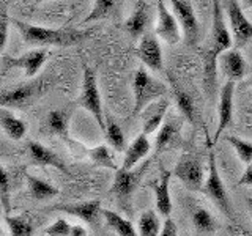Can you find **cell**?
Segmentation results:
<instances>
[{
    "mask_svg": "<svg viewBox=\"0 0 252 236\" xmlns=\"http://www.w3.org/2000/svg\"><path fill=\"white\" fill-rule=\"evenodd\" d=\"M233 44V36L227 30L224 22V13L220 0H213V24L210 31V41L203 49V87L207 96L211 99L216 88V71L218 60L230 51Z\"/></svg>",
    "mask_w": 252,
    "mask_h": 236,
    "instance_id": "obj_1",
    "label": "cell"
},
{
    "mask_svg": "<svg viewBox=\"0 0 252 236\" xmlns=\"http://www.w3.org/2000/svg\"><path fill=\"white\" fill-rule=\"evenodd\" d=\"M18 30L21 31L22 41L30 46H55V47H69L82 43L93 30H79V29H47L41 26L24 22L19 19H11Z\"/></svg>",
    "mask_w": 252,
    "mask_h": 236,
    "instance_id": "obj_2",
    "label": "cell"
},
{
    "mask_svg": "<svg viewBox=\"0 0 252 236\" xmlns=\"http://www.w3.org/2000/svg\"><path fill=\"white\" fill-rule=\"evenodd\" d=\"M132 91H134L132 115L137 117L150 104H153V102L159 99H164V94L167 93V87L150 74L144 65H140L136 69V73H134Z\"/></svg>",
    "mask_w": 252,
    "mask_h": 236,
    "instance_id": "obj_3",
    "label": "cell"
},
{
    "mask_svg": "<svg viewBox=\"0 0 252 236\" xmlns=\"http://www.w3.org/2000/svg\"><path fill=\"white\" fill-rule=\"evenodd\" d=\"M203 192L208 195V199L216 205V206L224 212V214L233 220V208H232V202L228 192L225 191L224 181L219 175V169H218V161H216V154L215 149H210V156H208V175L205 179L203 184Z\"/></svg>",
    "mask_w": 252,
    "mask_h": 236,
    "instance_id": "obj_4",
    "label": "cell"
},
{
    "mask_svg": "<svg viewBox=\"0 0 252 236\" xmlns=\"http://www.w3.org/2000/svg\"><path fill=\"white\" fill-rule=\"evenodd\" d=\"M79 106L84 107L85 110H89L93 115L94 121H96L101 128V131L106 132V117H104V110H102L96 73H94L93 68H89V66H85L84 69V81H82L81 96H79Z\"/></svg>",
    "mask_w": 252,
    "mask_h": 236,
    "instance_id": "obj_5",
    "label": "cell"
},
{
    "mask_svg": "<svg viewBox=\"0 0 252 236\" xmlns=\"http://www.w3.org/2000/svg\"><path fill=\"white\" fill-rule=\"evenodd\" d=\"M148 165H150V161H145L140 167H136L132 170L118 169L115 172V178H114L112 187H110V194L117 197V200L122 206H126V205L129 206L131 195L140 184V181L144 178Z\"/></svg>",
    "mask_w": 252,
    "mask_h": 236,
    "instance_id": "obj_6",
    "label": "cell"
},
{
    "mask_svg": "<svg viewBox=\"0 0 252 236\" xmlns=\"http://www.w3.org/2000/svg\"><path fill=\"white\" fill-rule=\"evenodd\" d=\"M170 5H172L173 13L177 16L181 30H183L186 44L195 47L199 44V39H200V30H199V22H197V16L194 13L191 2H188V0H170Z\"/></svg>",
    "mask_w": 252,
    "mask_h": 236,
    "instance_id": "obj_7",
    "label": "cell"
},
{
    "mask_svg": "<svg viewBox=\"0 0 252 236\" xmlns=\"http://www.w3.org/2000/svg\"><path fill=\"white\" fill-rule=\"evenodd\" d=\"M225 10L230 21L233 44L236 49H241L252 41V22L244 16L238 0H225Z\"/></svg>",
    "mask_w": 252,
    "mask_h": 236,
    "instance_id": "obj_8",
    "label": "cell"
},
{
    "mask_svg": "<svg viewBox=\"0 0 252 236\" xmlns=\"http://www.w3.org/2000/svg\"><path fill=\"white\" fill-rule=\"evenodd\" d=\"M173 175L183 183L189 191H200L203 183V167L199 157L192 154H183L173 169Z\"/></svg>",
    "mask_w": 252,
    "mask_h": 236,
    "instance_id": "obj_9",
    "label": "cell"
},
{
    "mask_svg": "<svg viewBox=\"0 0 252 236\" xmlns=\"http://www.w3.org/2000/svg\"><path fill=\"white\" fill-rule=\"evenodd\" d=\"M233 94H235V82L227 81L219 91V106H218V128L213 137V144H218L219 137L227 129V126L232 123L233 118Z\"/></svg>",
    "mask_w": 252,
    "mask_h": 236,
    "instance_id": "obj_10",
    "label": "cell"
},
{
    "mask_svg": "<svg viewBox=\"0 0 252 236\" xmlns=\"http://www.w3.org/2000/svg\"><path fill=\"white\" fill-rule=\"evenodd\" d=\"M137 57L142 61V65L152 71H162V49L158 41L156 33H145L140 38L137 47Z\"/></svg>",
    "mask_w": 252,
    "mask_h": 236,
    "instance_id": "obj_11",
    "label": "cell"
},
{
    "mask_svg": "<svg viewBox=\"0 0 252 236\" xmlns=\"http://www.w3.org/2000/svg\"><path fill=\"white\" fill-rule=\"evenodd\" d=\"M156 35L164 39L167 44H177L181 39L180 24L177 16H173L164 0H158V21H156Z\"/></svg>",
    "mask_w": 252,
    "mask_h": 236,
    "instance_id": "obj_12",
    "label": "cell"
},
{
    "mask_svg": "<svg viewBox=\"0 0 252 236\" xmlns=\"http://www.w3.org/2000/svg\"><path fill=\"white\" fill-rule=\"evenodd\" d=\"M43 84L30 82V84H21L10 90H3L0 96V104L3 109L6 107H22L33 101L39 93H41Z\"/></svg>",
    "mask_w": 252,
    "mask_h": 236,
    "instance_id": "obj_13",
    "label": "cell"
},
{
    "mask_svg": "<svg viewBox=\"0 0 252 236\" xmlns=\"http://www.w3.org/2000/svg\"><path fill=\"white\" fill-rule=\"evenodd\" d=\"M181 129H183V118L180 117H169L167 120H164L162 126L156 134V154L167 149L169 147H173L180 142Z\"/></svg>",
    "mask_w": 252,
    "mask_h": 236,
    "instance_id": "obj_14",
    "label": "cell"
},
{
    "mask_svg": "<svg viewBox=\"0 0 252 236\" xmlns=\"http://www.w3.org/2000/svg\"><path fill=\"white\" fill-rule=\"evenodd\" d=\"M54 209L63 211L69 216H74L77 219L84 220L85 224H96L98 217L102 214L101 209V200H89V202H81V203H69V205H59Z\"/></svg>",
    "mask_w": 252,
    "mask_h": 236,
    "instance_id": "obj_15",
    "label": "cell"
},
{
    "mask_svg": "<svg viewBox=\"0 0 252 236\" xmlns=\"http://www.w3.org/2000/svg\"><path fill=\"white\" fill-rule=\"evenodd\" d=\"M219 60H220V71H222V74L225 76L227 81L236 82V81H241V79L246 76L248 65L240 49L227 51Z\"/></svg>",
    "mask_w": 252,
    "mask_h": 236,
    "instance_id": "obj_16",
    "label": "cell"
},
{
    "mask_svg": "<svg viewBox=\"0 0 252 236\" xmlns=\"http://www.w3.org/2000/svg\"><path fill=\"white\" fill-rule=\"evenodd\" d=\"M47 59V52L44 49H33V51H29L21 57H16V59H8V66H13V68H21L24 71L26 77H35L39 69L43 68V65L46 63Z\"/></svg>",
    "mask_w": 252,
    "mask_h": 236,
    "instance_id": "obj_17",
    "label": "cell"
},
{
    "mask_svg": "<svg viewBox=\"0 0 252 236\" xmlns=\"http://www.w3.org/2000/svg\"><path fill=\"white\" fill-rule=\"evenodd\" d=\"M27 149L33 164L43 165V167H54V169L62 170L63 173H68V167L65 165V162H63L54 151H51L49 148H46L44 145L39 144V142L30 140L27 144Z\"/></svg>",
    "mask_w": 252,
    "mask_h": 236,
    "instance_id": "obj_18",
    "label": "cell"
},
{
    "mask_svg": "<svg viewBox=\"0 0 252 236\" xmlns=\"http://www.w3.org/2000/svg\"><path fill=\"white\" fill-rule=\"evenodd\" d=\"M173 172L162 170L161 178L153 183L155 197H156V211L159 212L162 217H170L172 212V199H170V179Z\"/></svg>",
    "mask_w": 252,
    "mask_h": 236,
    "instance_id": "obj_19",
    "label": "cell"
},
{
    "mask_svg": "<svg viewBox=\"0 0 252 236\" xmlns=\"http://www.w3.org/2000/svg\"><path fill=\"white\" fill-rule=\"evenodd\" d=\"M150 151H152V144H150L148 136L144 132H140L139 136L132 140V144L128 147V149H126L125 159H123V164L120 169H123V170L136 169L139 162L144 161Z\"/></svg>",
    "mask_w": 252,
    "mask_h": 236,
    "instance_id": "obj_20",
    "label": "cell"
},
{
    "mask_svg": "<svg viewBox=\"0 0 252 236\" xmlns=\"http://www.w3.org/2000/svg\"><path fill=\"white\" fill-rule=\"evenodd\" d=\"M169 110V99H159L150 104L145 112H142V132L150 136L156 131H159V128L164 123L165 112Z\"/></svg>",
    "mask_w": 252,
    "mask_h": 236,
    "instance_id": "obj_21",
    "label": "cell"
},
{
    "mask_svg": "<svg viewBox=\"0 0 252 236\" xmlns=\"http://www.w3.org/2000/svg\"><path fill=\"white\" fill-rule=\"evenodd\" d=\"M148 21H150L148 5L144 2V0H137L132 14L126 19L125 30L128 31L134 39H139V36L142 38L145 35V29L148 26Z\"/></svg>",
    "mask_w": 252,
    "mask_h": 236,
    "instance_id": "obj_22",
    "label": "cell"
},
{
    "mask_svg": "<svg viewBox=\"0 0 252 236\" xmlns=\"http://www.w3.org/2000/svg\"><path fill=\"white\" fill-rule=\"evenodd\" d=\"M167 79L170 82L177 106L181 110V115H183V118H186V120H189V123L195 124V107H194V101L191 98V94L181 88V85L177 82V79L173 77L172 73H167Z\"/></svg>",
    "mask_w": 252,
    "mask_h": 236,
    "instance_id": "obj_23",
    "label": "cell"
},
{
    "mask_svg": "<svg viewBox=\"0 0 252 236\" xmlns=\"http://www.w3.org/2000/svg\"><path fill=\"white\" fill-rule=\"evenodd\" d=\"M0 126L11 140H22L27 134V123L3 107L0 110Z\"/></svg>",
    "mask_w": 252,
    "mask_h": 236,
    "instance_id": "obj_24",
    "label": "cell"
},
{
    "mask_svg": "<svg viewBox=\"0 0 252 236\" xmlns=\"http://www.w3.org/2000/svg\"><path fill=\"white\" fill-rule=\"evenodd\" d=\"M26 179H27L30 195L38 202L49 200V199H54V197L59 195V189L54 184L41 179V178H38L35 175H30V173H26Z\"/></svg>",
    "mask_w": 252,
    "mask_h": 236,
    "instance_id": "obj_25",
    "label": "cell"
},
{
    "mask_svg": "<svg viewBox=\"0 0 252 236\" xmlns=\"http://www.w3.org/2000/svg\"><path fill=\"white\" fill-rule=\"evenodd\" d=\"M102 217L107 222V225L118 236H139L136 232V227L132 225L129 219L123 217L122 214H118L117 211L112 209H102Z\"/></svg>",
    "mask_w": 252,
    "mask_h": 236,
    "instance_id": "obj_26",
    "label": "cell"
},
{
    "mask_svg": "<svg viewBox=\"0 0 252 236\" xmlns=\"http://www.w3.org/2000/svg\"><path fill=\"white\" fill-rule=\"evenodd\" d=\"M192 224L195 230L202 235H211L219 228L218 219L205 208H195L192 212Z\"/></svg>",
    "mask_w": 252,
    "mask_h": 236,
    "instance_id": "obj_27",
    "label": "cell"
},
{
    "mask_svg": "<svg viewBox=\"0 0 252 236\" xmlns=\"http://www.w3.org/2000/svg\"><path fill=\"white\" fill-rule=\"evenodd\" d=\"M161 230V220L156 211L147 209L142 212L139 217V236H159Z\"/></svg>",
    "mask_w": 252,
    "mask_h": 236,
    "instance_id": "obj_28",
    "label": "cell"
},
{
    "mask_svg": "<svg viewBox=\"0 0 252 236\" xmlns=\"http://www.w3.org/2000/svg\"><path fill=\"white\" fill-rule=\"evenodd\" d=\"M47 123L52 132H55L62 139H65L68 144H71L69 140V129H68V115L63 110H52L47 115Z\"/></svg>",
    "mask_w": 252,
    "mask_h": 236,
    "instance_id": "obj_29",
    "label": "cell"
},
{
    "mask_svg": "<svg viewBox=\"0 0 252 236\" xmlns=\"http://www.w3.org/2000/svg\"><path fill=\"white\" fill-rule=\"evenodd\" d=\"M5 222L8 225L11 236H32L33 235V225L29 219L22 216H3Z\"/></svg>",
    "mask_w": 252,
    "mask_h": 236,
    "instance_id": "obj_30",
    "label": "cell"
},
{
    "mask_svg": "<svg viewBox=\"0 0 252 236\" xmlns=\"http://www.w3.org/2000/svg\"><path fill=\"white\" fill-rule=\"evenodd\" d=\"M117 0H94L93 8L90 14L84 19V22H94L107 18L109 14H112L115 10Z\"/></svg>",
    "mask_w": 252,
    "mask_h": 236,
    "instance_id": "obj_31",
    "label": "cell"
},
{
    "mask_svg": "<svg viewBox=\"0 0 252 236\" xmlns=\"http://www.w3.org/2000/svg\"><path fill=\"white\" fill-rule=\"evenodd\" d=\"M104 136L109 142V145L112 147L115 151H123L125 149V132L118 126V123L112 120H106V132Z\"/></svg>",
    "mask_w": 252,
    "mask_h": 236,
    "instance_id": "obj_32",
    "label": "cell"
},
{
    "mask_svg": "<svg viewBox=\"0 0 252 236\" xmlns=\"http://www.w3.org/2000/svg\"><path fill=\"white\" fill-rule=\"evenodd\" d=\"M225 142H228V144L232 145L236 156L240 157V161L243 164H246V165L252 164V142H246L235 136H225Z\"/></svg>",
    "mask_w": 252,
    "mask_h": 236,
    "instance_id": "obj_33",
    "label": "cell"
},
{
    "mask_svg": "<svg viewBox=\"0 0 252 236\" xmlns=\"http://www.w3.org/2000/svg\"><path fill=\"white\" fill-rule=\"evenodd\" d=\"M89 156L94 164L99 165V167L112 169L115 172L118 170L115 162L112 161V156H110V153H109V148L106 145H98V147L89 149Z\"/></svg>",
    "mask_w": 252,
    "mask_h": 236,
    "instance_id": "obj_34",
    "label": "cell"
},
{
    "mask_svg": "<svg viewBox=\"0 0 252 236\" xmlns=\"http://www.w3.org/2000/svg\"><path fill=\"white\" fill-rule=\"evenodd\" d=\"M0 205H2L3 216H10L11 212V181L10 175L2 169V181H0Z\"/></svg>",
    "mask_w": 252,
    "mask_h": 236,
    "instance_id": "obj_35",
    "label": "cell"
},
{
    "mask_svg": "<svg viewBox=\"0 0 252 236\" xmlns=\"http://www.w3.org/2000/svg\"><path fill=\"white\" fill-rule=\"evenodd\" d=\"M71 228H73V225H71L66 219H57L55 222L46 228L44 235L46 236H71Z\"/></svg>",
    "mask_w": 252,
    "mask_h": 236,
    "instance_id": "obj_36",
    "label": "cell"
},
{
    "mask_svg": "<svg viewBox=\"0 0 252 236\" xmlns=\"http://www.w3.org/2000/svg\"><path fill=\"white\" fill-rule=\"evenodd\" d=\"M159 236H178L177 225L170 217H167L164 220V225H162V230H161Z\"/></svg>",
    "mask_w": 252,
    "mask_h": 236,
    "instance_id": "obj_37",
    "label": "cell"
},
{
    "mask_svg": "<svg viewBox=\"0 0 252 236\" xmlns=\"http://www.w3.org/2000/svg\"><path fill=\"white\" fill-rule=\"evenodd\" d=\"M0 26H2V47L6 46V39H8V16L6 11L2 10V19H0Z\"/></svg>",
    "mask_w": 252,
    "mask_h": 236,
    "instance_id": "obj_38",
    "label": "cell"
},
{
    "mask_svg": "<svg viewBox=\"0 0 252 236\" xmlns=\"http://www.w3.org/2000/svg\"><path fill=\"white\" fill-rule=\"evenodd\" d=\"M240 186H252V164H249L244 173L241 175L240 181H238Z\"/></svg>",
    "mask_w": 252,
    "mask_h": 236,
    "instance_id": "obj_39",
    "label": "cell"
},
{
    "mask_svg": "<svg viewBox=\"0 0 252 236\" xmlns=\"http://www.w3.org/2000/svg\"><path fill=\"white\" fill-rule=\"evenodd\" d=\"M71 236H89V232H87V228L82 225H73V228H71Z\"/></svg>",
    "mask_w": 252,
    "mask_h": 236,
    "instance_id": "obj_40",
    "label": "cell"
},
{
    "mask_svg": "<svg viewBox=\"0 0 252 236\" xmlns=\"http://www.w3.org/2000/svg\"><path fill=\"white\" fill-rule=\"evenodd\" d=\"M248 206L251 209V216H252V197H248Z\"/></svg>",
    "mask_w": 252,
    "mask_h": 236,
    "instance_id": "obj_41",
    "label": "cell"
},
{
    "mask_svg": "<svg viewBox=\"0 0 252 236\" xmlns=\"http://www.w3.org/2000/svg\"><path fill=\"white\" fill-rule=\"evenodd\" d=\"M246 2H248V5H249V6H252V0H246Z\"/></svg>",
    "mask_w": 252,
    "mask_h": 236,
    "instance_id": "obj_42",
    "label": "cell"
},
{
    "mask_svg": "<svg viewBox=\"0 0 252 236\" xmlns=\"http://www.w3.org/2000/svg\"><path fill=\"white\" fill-rule=\"evenodd\" d=\"M35 2H36V3H41V2H44V0H35Z\"/></svg>",
    "mask_w": 252,
    "mask_h": 236,
    "instance_id": "obj_43",
    "label": "cell"
},
{
    "mask_svg": "<svg viewBox=\"0 0 252 236\" xmlns=\"http://www.w3.org/2000/svg\"><path fill=\"white\" fill-rule=\"evenodd\" d=\"M136 2H137V0H136Z\"/></svg>",
    "mask_w": 252,
    "mask_h": 236,
    "instance_id": "obj_44",
    "label": "cell"
}]
</instances>
